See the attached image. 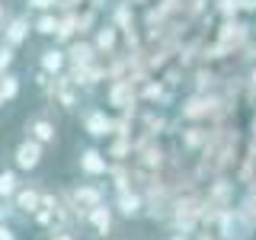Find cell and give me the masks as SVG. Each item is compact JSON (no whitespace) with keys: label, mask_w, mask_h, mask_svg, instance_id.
<instances>
[{"label":"cell","mask_w":256,"mask_h":240,"mask_svg":"<svg viewBox=\"0 0 256 240\" xmlns=\"http://www.w3.org/2000/svg\"><path fill=\"white\" fill-rule=\"evenodd\" d=\"M42 196H45V186H38V182H22L20 192L13 196V212H16V218H22V221H32L38 214V208H42Z\"/></svg>","instance_id":"1"},{"label":"cell","mask_w":256,"mask_h":240,"mask_svg":"<svg viewBox=\"0 0 256 240\" xmlns=\"http://www.w3.org/2000/svg\"><path fill=\"white\" fill-rule=\"evenodd\" d=\"M10 157H13V170L16 173H36L38 166H42V160H45V148L38 141H32V138H22L13 148Z\"/></svg>","instance_id":"2"},{"label":"cell","mask_w":256,"mask_h":240,"mask_svg":"<svg viewBox=\"0 0 256 240\" xmlns=\"http://www.w3.org/2000/svg\"><path fill=\"white\" fill-rule=\"evenodd\" d=\"M22 132H26V138L38 141L42 148H54V144H58V125L52 122L48 112H36V116H29L26 122H22Z\"/></svg>","instance_id":"3"},{"label":"cell","mask_w":256,"mask_h":240,"mask_svg":"<svg viewBox=\"0 0 256 240\" xmlns=\"http://www.w3.org/2000/svg\"><path fill=\"white\" fill-rule=\"evenodd\" d=\"M68 196H70V202L77 205V212L84 214V221H86V212H90V208L106 205V189H102L100 182H77V186L68 189Z\"/></svg>","instance_id":"4"},{"label":"cell","mask_w":256,"mask_h":240,"mask_svg":"<svg viewBox=\"0 0 256 240\" xmlns=\"http://www.w3.org/2000/svg\"><path fill=\"white\" fill-rule=\"evenodd\" d=\"M48 100H52L54 106H61L64 112H74L80 106V86L68 74H61V77L52 80V86H48Z\"/></svg>","instance_id":"5"},{"label":"cell","mask_w":256,"mask_h":240,"mask_svg":"<svg viewBox=\"0 0 256 240\" xmlns=\"http://www.w3.org/2000/svg\"><path fill=\"white\" fill-rule=\"evenodd\" d=\"M29 32H32V20H29V13H13L10 20L4 22V29H0V42L10 45L13 52H16V48H22V45L29 42Z\"/></svg>","instance_id":"6"},{"label":"cell","mask_w":256,"mask_h":240,"mask_svg":"<svg viewBox=\"0 0 256 240\" xmlns=\"http://www.w3.org/2000/svg\"><path fill=\"white\" fill-rule=\"evenodd\" d=\"M80 125L93 141H102L109 134H116V118L106 116V109H84L80 112Z\"/></svg>","instance_id":"7"},{"label":"cell","mask_w":256,"mask_h":240,"mask_svg":"<svg viewBox=\"0 0 256 240\" xmlns=\"http://www.w3.org/2000/svg\"><path fill=\"white\" fill-rule=\"evenodd\" d=\"M77 166H80V173L84 176H90V180H100V176H106L112 166H109V160H106V154H102L100 148H84L77 154Z\"/></svg>","instance_id":"8"},{"label":"cell","mask_w":256,"mask_h":240,"mask_svg":"<svg viewBox=\"0 0 256 240\" xmlns=\"http://www.w3.org/2000/svg\"><path fill=\"white\" fill-rule=\"evenodd\" d=\"M38 70H45L48 77H61V74H68V52H64L61 45H48L38 52Z\"/></svg>","instance_id":"9"},{"label":"cell","mask_w":256,"mask_h":240,"mask_svg":"<svg viewBox=\"0 0 256 240\" xmlns=\"http://www.w3.org/2000/svg\"><path fill=\"white\" fill-rule=\"evenodd\" d=\"M64 52H68V70H70V68H93V64L100 61V52H96L93 42H86V38L70 42Z\"/></svg>","instance_id":"10"},{"label":"cell","mask_w":256,"mask_h":240,"mask_svg":"<svg viewBox=\"0 0 256 240\" xmlns=\"http://www.w3.org/2000/svg\"><path fill=\"white\" fill-rule=\"evenodd\" d=\"M112 214H116V208L106 202V205H100V208H90V212H86V221H84V224L93 230L96 237L106 240V237L112 234V224H116V218H112Z\"/></svg>","instance_id":"11"},{"label":"cell","mask_w":256,"mask_h":240,"mask_svg":"<svg viewBox=\"0 0 256 240\" xmlns=\"http://www.w3.org/2000/svg\"><path fill=\"white\" fill-rule=\"evenodd\" d=\"M112 208H116L122 218H138V214L144 212V198L138 196V192L125 189V192H116V202H112Z\"/></svg>","instance_id":"12"},{"label":"cell","mask_w":256,"mask_h":240,"mask_svg":"<svg viewBox=\"0 0 256 240\" xmlns=\"http://www.w3.org/2000/svg\"><path fill=\"white\" fill-rule=\"evenodd\" d=\"M93 48L100 54H112L118 48V29L112 22H102V26L93 29Z\"/></svg>","instance_id":"13"},{"label":"cell","mask_w":256,"mask_h":240,"mask_svg":"<svg viewBox=\"0 0 256 240\" xmlns=\"http://www.w3.org/2000/svg\"><path fill=\"white\" fill-rule=\"evenodd\" d=\"M109 106L116 109H128L134 102V90H132V80H116V84L109 86Z\"/></svg>","instance_id":"14"},{"label":"cell","mask_w":256,"mask_h":240,"mask_svg":"<svg viewBox=\"0 0 256 240\" xmlns=\"http://www.w3.org/2000/svg\"><path fill=\"white\" fill-rule=\"evenodd\" d=\"M58 29H61V16L58 13H36V16H32V32H36V36L54 38Z\"/></svg>","instance_id":"15"},{"label":"cell","mask_w":256,"mask_h":240,"mask_svg":"<svg viewBox=\"0 0 256 240\" xmlns=\"http://www.w3.org/2000/svg\"><path fill=\"white\" fill-rule=\"evenodd\" d=\"M20 173L13 170V166H4L0 170V202H13V196L20 192Z\"/></svg>","instance_id":"16"},{"label":"cell","mask_w":256,"mask_h":240,"mask_svg":"<svg viewBox=\"0 0 256 240\" xmlns=\"http://www.w3.org/2000/svg\"><path fill=\"white\" fill-rule=\"evenodd\" d=\"M20 86H22V84H20V74H13V70L0 77V93H4L6 102H13L16 96H20Z\"/></svg>","instance_id":"17"},{"label":"cell","mask_w":256,"mask_h":240,"mask_svg":"<svg viewBox=\"0 0 256 240\" xmlns=\"http://www.w3.org/2000/svg\"><path fill=\"white\" fill-rule=\"evenodd\" d=\"M32 13H58L61 10V0H22Z\"/></svg>","instance_id":"18"},{"label":"cell","mask_w":256,"mask_h":240,"mask_svg":"<svg viewBox=\"0 0 256 240\" xmlns=\"http://www.w3.org/2000/svg\"><path fill=\"white\" fill-rule=\"evenodd\" d=\"M13 61H16V52H13L10 45H4V42H0V77L13 70Z\"/></svg>","instance_id":"19"},{"label":"cell","mask_w":256,"mask_h":240,"mask_svg":"<svg viewBox=\"0 0 256 240\" xmlns=\"http://www.w3.org/2000/svg\"><path fill=\"white\" fill-rule=\"evenodd\" d=\"M128 150H132V141H128V138H116V141L109 144V154H106V157L125 160V154H128Z\"/></svg>","instance_id":"20"},{"label":"cell","mask_w":256,"mask_h":240,"mask_svg":"<svg viewBox=\"0 0 256 240\" xmlns=\"http://www.w3.org/2000/svg\"><path fill=\"white\" fill-rule=\"evenodd\" d=\"M13 218H16L13 205H10V202H0V224H10Z\"/></svg>","instance_id":"21"},{"label":"cell","mask_w":256,"mask_h":240,"mask_svg":"<svg viewBox=\"0 0 256 240\" xmlns=\"http://www.w3.org/2000/svg\"><path fill=\"white\" fill-rule=\"evenodd\" d=\"M160 96H164V86H160V84H148V86H144V100H160Z\"/></svg>","instance_id":"22"},{"label":"cell","mask_w":256,"mask_h":240,"mask_svg":"<svg viewBox=\"0 0 256 240\" xmlns=\"http://www.w3.org/2000/svg\"><path fill=\"white\" fill-rule=\"evenodd\" d=\"M0 240H20V234H16L13 224H0Z\"/></svg>","instance_id":"23"},{"label":"cell","mask_w":256,"mask_h":240,"mask_svg":"<svg viewBox=\"0 0 256 240\" xmlns=\"http://www.w3.org/2000/svg\"><path fill=\"white\" fill-rule=\"evenodd\" d=\"M45 240H77V237H74V230H48Z\"/></svg>","instance_id":"24"},{"label":"cell","mask_w":256,"mask_h":240,"mask_svg":"<svg viewBox=\"0 0 256 240\" xmlns=\"http://www.w3.org/2000/svg\"><path fill=\"white\" fill-rule=\"evenodd\" d=\"M80 4H90V0H61V10H58V13H64V10H77Z\"/></svg>","instance_id":"25"},{"label":"cell","mask_w":256,"mask_h":240,"mask_svg":"<svg viewBox=\"0 0 256 240\" xmlns=\"http://www.w3.org/2000/svg\"><path fill=\"white\" fill-rule=\"evenodd\" d=\"M4 16H6V10H4V0H0V29H4V22H6Z\"/></svg>","instance_id":"26"},{"label":"cell","mask_w":256,"mask_h":240,"mask_svg":"<svg viewBox=\"0 0 256 240\" xmlns=\"http://www.w3.org/2000/svg\"><path fill=\"white\" fill-rule=\"evenodd\" d=\"M6 106V100H4V93H0V109H4Z\"/></svg>","instance_id":"27"},{"label":"cell","mask_w":256,"mask_h":240,"mask_svg":"<svg viewBox=\"0 0 256 240\" xmlns=\"http://www.w3.org/2000/svg\"><path fill=\"white\" fill-rule=\"evenodd\" d=\"M196 240H212V237H208V234H202V237H196Z\"/></svg>","instance_id":"28"}]
</instances>
